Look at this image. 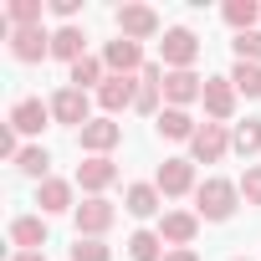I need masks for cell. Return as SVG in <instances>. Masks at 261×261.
Instances as JSON below:
<instances>
[{"mask_svg": "<svg viewBox=\"0 0 261 261\" xmlns=\"http://www.w3.org/2000/svg\"><path fill=\"white\" fill-rule=\"evenodd\" d=\"M72 215H77V236H92V241H97V236H102V230L118 220V210H113L102 195H87V200H82Z\"/></svg>", "mask_w": 261, "mask_h": 261, "instance_id": "277c9868", "label": "cell"}, {"mask_svg": "<svg viewBox=\"0 0 261 261\" xmlns=\"http://www.w3.org/2000/svg\"><path fill=\"white\" fill-rule=\"evenodd\" d=\"M159 185H128V195H123V205H128V215H139V220H149L154 210H159Z\"/></svg>", "mask_w": 261, "mask_h": 261, "instance_id": "44dd1931", "label": "cell"}, {"mask_svg": "<svg viewBox=\"0 0 261 261\" xmlns=\"http://www.w3.org/2000/svg\"><path fill=\"white\" fill-rule=\"evenodd\" d=\"M97 102H102L108 118L123 113V108H134V102H139V77H108V82L97 87Z\"/></svg>", "mask_w": 261, "mask_h": 261, "instance_id": "9c48e42d", "label": "cell"}, {"mask_svg": "<svg viewBox=\"0 0 261 261\" xmlns=\"http://www.w3.org/2000/svg\"><path fill=\"white\" fill-rule=\"evenodd\" d=\"M205 113L215 118V123H225L230 113H236V87H230V77H205Z\"/></svg>", "mask_w": 261, "mask_h": 261, "instance_id": "4fadbf2b", "label": "cell"}, {"mask_svg": "<svg viewBox=\"0 0 261 261\" xmlns=\"http://www.w3.org/2000/svg\"><path fill=\"white\" fill-rule=\"evenodd\" d=\"M241 195H246V205L261 210V164H251V169L241 174Z\"/></svg>", "mask_w": 261, "mask_h": 261, "instance_id": "4dcf8cb0", "label": "cell"}, {"mask_svg": "<svg viewBox=\"0 0 261 261\" xmlns=\"http://www.w3.org/2000/svg\"><path fill=\"white\" fill-rule=\"evenodd\" d=\"M108 77H102V62L97 57H82V62H72V87L77 92H87V87H102Z\"/></svg>", "mask_w": 261, "mask_h": 261, "instance_id": "d4e9b609", "label": "cell"}, {"mask_svg": "<svg viewBox=\"0 0 261 261\" xmlns=\"http://www.w3.org/2000/svg\"><path fill=\"white\" fill-rule=\"evenodd\" d=\"M6 21H11V31L41 26V0H11V6H6Z\"/></svg>", "mask_w": 261, "mask_h": 261, "instance_id": "603a6c76", "label": "cell"}, {"mask_svg": "<svg viewBox=\"0 0 261 261\" xmlns=\"http://www.w3.org/2000/svg\"><path fill=\"white\" fill-rule=\"evenodd\" d=\"M102 67H108V77H134V72H144L149 62H144V46H139V41L118 36V41H108V51H102Z\"/></svg>", "mask_w": 261, "mask_h": 261, "instance_id": "3957f363", "label": "cell"}, {"mask_svg": "<svg viewBox=\"0 0 261 261\" xmlns=\"http://www.w3.org/2000/svg\"><path fill=\"white\" fill-rule=\"evenodd\" d=\"M236 57L251 62V67H261V31H241L236 36Z\"/></svg>", "mask_w": 261, "mask_h": 261, "instance_id": "f546056e", "label": "cell"}, {"mask_svg": "<svg viewBox=\"0 0 261 261\" xmlns=\"http://www.w3.org/2000/svg\"><path fill=\"white\" fill-rule=\"evenodd\" d=\"M164 261H200V256H195V251H190V246H174V251H169V256H164Z\"/></svg>", "mask_w": 261, "mask_h": 261, "instance_id": "e575fe53", "label": "cell"}, {"mask_svg": "<svg viewBox=\"0 0 261 261\" xmlns=\"http://www.w3.org/2000/svg\"><path fill=\"white\" fill-rule=\"evenodd\" d=\"M230 87H236V92H246V97H261V67H251V62H236V72H230Z\"/></svg>", "mask_w": 261, "mask_h": 261, "instance_id": "83f0119b", "label": "cell"}, {"mask_svg": "<svg viewBox=\"0 0 261 261\" xmlns=\"http://www.w3.org/2000/svg\"><path fill=\"white\" fill-rule=\"evenodd\" d=\"M159 51H164V72H190V67H195V57H200V41H195V31L174 26V31H164Z\"/></svg>", "mask_w": 261, "mask_h": 261, "instance_id": "7a4b0ae2", "label": "cell"}, {"mask_svg": "<svg viewBox=\"0 0 261 261\" xmlns=\"http://www.w3.org/2000/svg\"><path fill=\"white\" fill-rule=\"evenodd\" d=\"M128 256H134V261H164L169 251H164L159 230H134V236H128Z\"/></svg>", "mask_w": 261, "mask_h": 261, "instance_id": "7402d4cb", "label": "cell"}, {"mask_svg": "<svg viewBox=\"0 0 261 261\" xmlns=\"http://www.w3.org/2000/svg\"><path fill=\"white\" fill-rule=\"evenodd\" d=\"M51 118H57V123H72V128H87V123H92V118H87V92L62 87V92L51 97Z\"/></svg>", "mask_w": 261, "mask_h": 261, "instance_id": "5bb4252c", "label": "cell"}, {"mask_svg": "<svg viewBox=\"0 0 261 261\" xmlns=\"http://www.w3.org/2000/svg\"><path fill=\"white\" fill-rule=\"evenodd\" d=\"M195 230H200V215H190V210H169L164 225H159V236H164L169 246H190Z\"/></svg>", "mask_w": 261, "mask_h": 261, "instance_id": "e0dca14e", "label": "cell"}, {"mask_svg": "<svg viewBox=\"0 0 261 261\" xmlns=\"http://www.w3.org/2000/svg\"><path fill=\"white\" fill-rule=\"evenodd\" d=\"M154 185H159V195H190L195 190V159H164Z\"/></svg>", "mask_w": 261, "mask_h": 261, "instance_id": "30bf717a", "label": "cell"}, {"mask_svg": "<svg viewBox=\"0 0 261 261\" xmlns=\"http://www.w3.org/2000/svg\"><path fill=\"white\" fill-rule=\"evenodd\" d=\"M230 149H236L241 159H251V154L261 149V118H246V123L236 128V134H230Z\"/></svg>", "mask_w": 261, "mask_h": 261, "instance_id": "cb8c5ba5", "label": "cell"}, {"mask_svg": "<svg viewBox=\"0 0 261 261\" xmlns=\"http://www.w3.org/2000/svg\"><path fill=\"white\" fill-rule=\"evenodd\" d=\"M51 57H62V62H82V57H87V36H82V26H62V31H51Z\"/></svg>", "mask_w": 261, "mask_h": 261, "instance_id": "d6986e66", "label": "cell"}, {"mask_svg": "<svg viewBox=\"0 0 261 261\" xmlns=\"http://www.w3.org/2000/svg\"><path fill=\"white\" fill-rule=\"evenodd\" d=\"M16 169H21V174H31V179H46V169H51V154H46L41 144H31V149H21Z\"/></svg>", "mask_w": 261, "mask_h": 261, "instance_id": "4316f807", "label": "cell"}, {"mask_svg": "<svg viewBox=\"0 0 261 261\" xmlns=\"http://www.w3.org/2000/svg\"><path fill=\"white\" fill-rule=\"evenodd\" d=\"M164 102L169 108H190V102H200L205 97V82L195 77V72H164Z\"/></svg>", "mask_w": 261, "mask_h": 261, "instance_id": "ba28073f", "label": "cell"}, {"mask_svg": "<svg viewBox=\"0 0 261 261\" xmlns=\"http://www.w3.org/2000/svg\"><path fill=\"white\" fill-rule=\"evenodd\" d=\"M118 36L149 41V36H159V16H154L149 6H118Z\"/></svg>", "mask_w": 261, "mask_h": 261, "instance_id": "52a82bcc", "label": "cell"}, {"mask_svg": "<svg viewBox=\"0 0 261 261\" xmlns=\"http://www.w3.org/2000/svg\"><path fill=\"white\" fill-rule=\"evenodd\" d=\"M236 200H241V185L230 179H205L195 190V215L200 220H230L236 215Z\"/></svg>", "mask_w": 261, "mask_h": 261, "instance_id": "6da1fadb", "label": "cell"}, {"mask_svg": "<svg viewBox=\"0 0 261 261\" xmlns=\"http://www.w3.org/2000/svg\"><path fill=\"white\" fill-rule=\"evenodd\" d=\"M11 241H16L21 251H41V246H46V220H41V215H21V220H11Z\"/></svg>", "mask_w": 261, "mask_h": 261, "instance_id": "ffe728a7", "label": "cell"}, {"mask_svg": "<svg viewBox=\"0 0 261 261\" xmlns=\"http://www.w3.org/2000/svg\"><path fill=\"white\" fill-rule=\"evenodd\" d=\"M154 128H159L164 139H185V144H190V139L200 134V123H195V118H190L185 108H164V113L154 118Z\"/></svg>", "mask_w": 261, "mask_h": 261, "instance_id": "ac0fdd59", "label": "cell"}, {"mask_svg": "<svg viewBox=\"0 0 261 261\" xmlns=\"http://www.w3.org/2000/svg\"><path fill=\"white\" fill-rule=\"evenodd\" d=\"M11 57H16V62H41V57H51V36H46L41 26L11 31Z\"/></svg>", "mask_w": 261, "mask_h": 261, "instance_id": "7c38bea8", "label": "cell"}, {"mask_svg": "<svg viewBox=\"0 0 261 261\" xmlns=\"http://www.w3.org/2000/svg\"><path fill=\"white\" fill-rule=\"evenodd\" d=\"M36 205H41V215L77 210V205H72V185H67V179H41V185H36Z\"/></svg>", "mask_w": 261, "mask_h": 261, "instance_id": "2e32d148", "label": "cell"}, {"mask_svg": "<svg viewBox=\"0 0 261 261\" xmlns=\"http://www.w3.org/2000/svg\"><path fill=\"white\" fill-rule=\"evenodd\" d=\"M51 11H57L62 21H72V16H77V0H51Z\"/></svg>", "mask_w": 261, "mask_h": 261, "instance_id": "836d02e7", "label": "cell"}, {"mask_svg": "<svg viewBox=\"0 0 261 261\" xmlns=\"http://www.w3.org/2000/svg\"><path fill=\"white\" fill-rule=\"evenodd\" d=\"M256 16H261L256 0H230V6H225V21L236 26V36H241V31H256Z\"/></svg>", "mask_w": 261, "mask_h": 261, "instance_id": "484cf974", "label": "cell"}, {"mask_svg": "<svg viewBox=\"0 0 261 261\" xmlns=\"http://www.w3.org/2000/svg\"><path fill=\"white\" fill-rule=\"evenodd\" d=\"M46 123H51V102H41V97H21L11 108V128L16 134H41Z\"/></svg>", "mask_w": 261, "mask_h": 261, "instance_id": "8fae6325", "label": "cell"}, {"mask_svg": "<svg viewBox=\"0 0 261 261\" xmlns=\"http://www.w3.org/2000/svg\"><path fill=\"white\" fill-rule=\"evenodd\" d=\"M159 97H164V92H159L154 82H139V102H134V108H139V113H154V118H159Z\"/></svg>", "mask_w": 261, "mask_h": 261, "instance_id": "1f68e13d", "label": "cell"}, {"mask_svg": "<svg viewBox=\"0 0 261 261\" xmlns=\"http://www.w3.org/2000/svg\"><path fill=\"white\" fill-rule=\"evenodd\" d=\"M118 139H123V128H118L113 118H92L87 128H77V144H82L92 159H108V149H113Z\"/></svg>", "mask_w": 261, "mask_h": 261, "instance_id": "8992f818", "label": "cell"}, {"mask_svg": "<svg viewBox=\"0 0 261 261\" xmlns=\"http://www.w3.org/2000/svg\"><path fill=\"white\" fill-rule=\"evenodd\" d=\"M113 179H118V164H113V159H82V164H77V185H82L87 195H102Z\"/></svg>", "mask_w": 261, "mask_h": 261, "instance_id": "9a60e30c", "label": "cell"}, {"mask_svg": "<svg viewBox=\"0 0 261 261\" xmlns=\"http://www.w3.org/2000/svg\"><path fill=\"white\" fill-rule=\"evenodd\" d=\"M11 261H46V251H16Z\"/></svg>", "mask_w": 261, "mask_h": 261, "instance_id": "d590c367", "label": "cell"}, {"mask_svg": "<svg viewBox=\"0 0 261 261\" xmlns=\"http://www.w3.org/2000/svg\"><path fill=\"white\" fill-rule=\"evenodd\" d=\"M0 154H6V159H21V144H16V128H11V123L0 128Z\"/></svg>", "mask_w": 261, "mask_h": 261, "instance_id": "d6a6232c", "label": "cell"}, {"mask_svg": "<svg viewBox=\"0 0 261 261\" xmlns=\"http://www.w3.org/2000/svg\"><path fill=\"white\" fill-rule=\"evenodd\" d=\"M72 261H113V251H108L102 241H92V236H77V246H72Z\"/></svg>", "mask_w": 261, "mask_h": 261, "instance_id": "f1b7e54d", "label": "cell"}, {"mask_svg": "<svg viewBox=\"0 0 261 261\" xmlns=\"http://www.w3.org/2000/svg\"><path fill=\"white\" fill-rule=\"evenodd\" d=\"M225 149H230L225 123H205L200 134L190 139V154H195V164H220V159H225Z\"/></svg>", "mask_w": 261, "mask_h": 261, "instance_id": "5b68a950", "label": "cell"}]
</instances>
